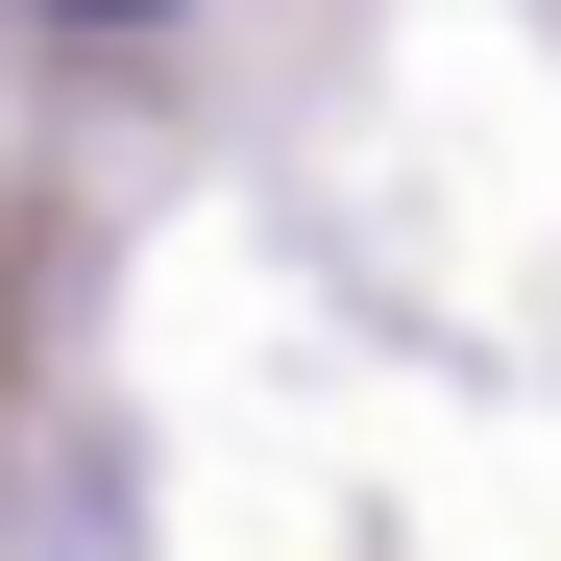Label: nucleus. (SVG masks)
<instances>
[{
  "instance_id": "f257e3e1",
  "label": "nucleus",
  "mask_w": 561,
  "mask_h": 561,
  "mask_svg": "<svg viewBox=\"0 0 561 561\" xmlns=\"http://www.w3.org/2000/svg\"><path fill=\"white\" fill-rule=\"evenodd\" d=\"M49 25H147V0H49Z\"/></svg>"
}]
</instances>
